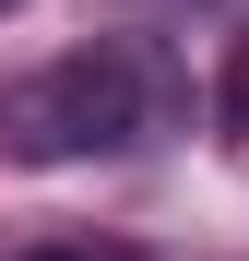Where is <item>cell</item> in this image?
Segmentation results:
<instances>
[{"label":"cell","mask_w":249,"mask_h":261,"mask_svg":"<svg viewBox=\"0 0 249 261\" xmlns=\"http://www.w3.org/2000/svg\"><path fill=\"white\" fill-rule=\"evenodd\" d=\"M214 119H226V143H249V36H226V71H214Z\"/></svg>","instance_id":"2"},{"label":"cell","mask_w":249,"mask_h":261,"mask_svg":"<svg viewBox=\"0 0 249 261\" xmlns=\"http://www.w3.org/2000/svg\"><path fill=\"white\" fill-rule=\"evenodd\" d=\"M24 261H143V249H119V238H48V249H24Z\"/></svg>","instance_id":"3"},{"label":"cell","mask_w":249,"mask_h":261,"mask_svg":"<svg viewBox=\"0 0 249 261\" xmlns=\"http://www.w3.org/2000/svg\"><path fill=\"white\" fill-rule=\"evenodd\" d=\"M12 12H24V0H0V24H12Z\"/></svg>","instance_id":"4"},{"label":"cell","mask_w":249,"mask_h":261,"mask_svg":"<svg viewBox=\"0 0 249 261\" xmlns=\"http://www.w3.org/2000/svg\"><path fill=\"white\" fill-rule=\"evenodd\" d=\"M190 119V71L166 36H95L0 95V154L12 166H83V154H143Z\"/></svg>","instance_id":"1"}]
</instances>
